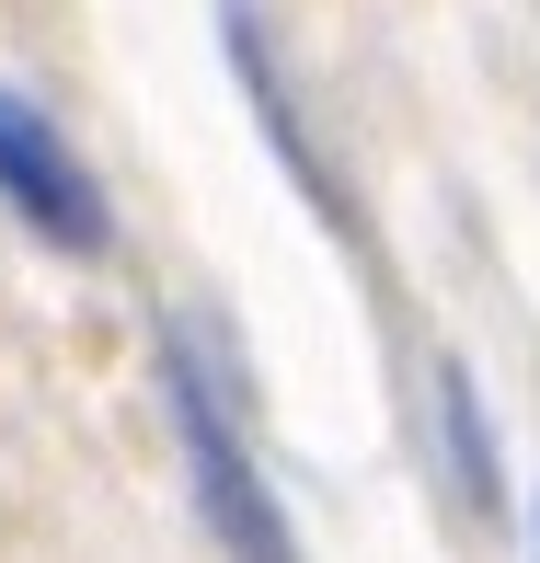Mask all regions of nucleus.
Masks as SVG:
<instances>
[{"label": "nucleus", "mask_w": 540, "mask_h": 563, "mask_svg": "<svg viewBox=\"0 0 540 563\" xmlns=\"http://www.w3.org/2000/svg\"><path fill=\"white\" fill-rule=\"evenodd\" d=\"M437 426H449V483L472 518H495V438H483V402H472V368L437 356Z\"/></svg>", "instance_id": "obj_4"}, {"label": "nucleus", "mask_w": 540, "mask_h": 563, "mask_svg": "<svg viewBox=\"0 0 540 563\" xmlns=\"http://www.w3.org/2000/svg\"><path fill=\"white\" fill-rule=\"evenodd\" d=\"M219 46H230V81H242V92H253V115H265V139L288 150V173H299V185H322V162H311V126H299V104H288V69H276L265 23H253L242 0H219Z\"/></svg>", "instance_id": "obj_3"}, {"label": "nucleus", "mask_w": 540, "mask_h": 563, "mask_svg": "<svg viewBox=\"0 0 540 563\" xmlns=\"http://www.w3.org/2000/svg\"><path fill=\"white\" fill-rule=\"evenodd\" d=\"M162 402H173V438H185V472H196V518H208V541H219L230 563H299V529H288V506H276V483L253 472V449H242V426H230V402H219L196 334L162 345Z\"/></svg>", "instance_id": "obj_1"}, {"label": "nucleus", "mask_w": 540, "mask_h": 563, "mask_svg": "<svg viewBox=\"0 0 540 563\" xmlns=\"http://www.w3.org/2000/svg\"><path fill=\"white\" fill-rule=\"evenodd\" d=\"M0 208H12L35 242H58V253H104L115 242V219H104V185L81 173V150L58 139V115H35L23 92H0Z\"/></svg>", "instance_id": "obj_2"}]
</instances>
